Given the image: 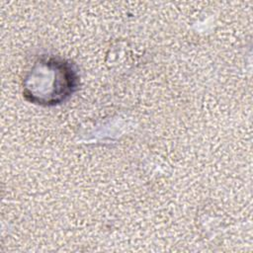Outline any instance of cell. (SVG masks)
<instances>
[{
  "label": "cell",
  "mask_w": 253,
  "mask_h": 253,
  "mask_svg": "<svg viewBox=\"0 0 253 253\" xmlns=\"http://www.w3.org/2000/svg\"><path fill=\"white\" fill-rule=\"evenodd\" d=\"M79 85L78 72L58 56L38 58L23 80V96L35 105L51 107L69 99Z\"/></svg>",
  "instance_id": "obj_1"
}]
</instances>
